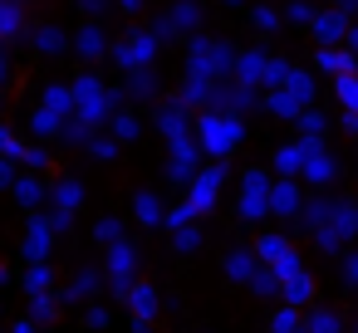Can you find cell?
Masks as SVG:
<instances>
[{
  "label": "cell",
  "instance_id": "obj_1",
  "mask_svg": "<svg viewBox=\"0 0 358 333\" xmlns=\"http://www.w3.org/2000/svg\"><path fill=\"white\" fill-rule=\"evenodd\" d=\"M113 108H118V94H113V89H103V79H99V74L74 79V118H79L84 128L103 123Z\"/></svg>",
  "mask_w": 358,
  "mask_h": 333
},
{
  "label": "cell",
  "instance_id": "obj_2",
  "mask_svg": "<svg viewBox=\"0 0 358 333\" xmlns=\"http://www.w3.org/2000/svg\"><path fill=\"white\" fill-rule=\"evenodd\" d=\"M241 118H231V113H201V123H196V138H201V147L216 157V162H226L231 152H236V142H241Z\"/></svg>",
  "mask_w": 358,
  "mask_h": 333
},
{
  "label": "cell",
  "instance_id": "obj_3",
  "mask_svg": "<svg viewBox=\"0 0 358 333\" xmlns=\"http://www.w3.org/2000/svg\"><path fill=\"white\" fill-rule=\"evenodd\" d=\"M236 50L226 45V40H196L192 45V54H187V74H196V79H216V74H236Z\"/></svg>",
  "mask_w": 358,
  "mask_h": 333
},
{
  "label": "cell",
  "instance_id": "obj_4",
  "mask_svg": "<svg viewBox=\"0 0 358 333\" xmlns=\"http://www.w3.org/2000/svg\"><path fill=\"white\" fill-rule=\"evenodd\" d=\"M270 177H265V167H250L245 177H241V201H236V211L245 216V221H265V211H270Z\"/></svg>",
  "mask_w": 358,
  "mask_h": 333
},
{
  "label": "cell",
  "instance_id": "obj_5",
  "mask_svg": "<svg viewBox=\"0 0 358 333\" xmlns=\"http://www.w3.org/2000/svg\"><path fill=\"white\" fill-rule=\"evenodd\" d=\"M255 255H260V265H270L280 279H289V274L304 269V265H299V250H294L285 235H255Z\"/></svg>",
  "mask_w": 358,
  "mask_h": 333
},
{
  "label": "cell",
  "instance_id": "obj_6",
  "mask_svg": "<svg viewBox=\"0 0 358 333\" xmlns=\"http://www.w3.org/2000/svg\"><path fill=\"white\" fill-rule=\"evenodd\" d=\"M353 235H358V206H353V201H338V206H334V216L314 230V240H319L324 250H338V245H343V240H353Z\"/></svg>",
  "mask_w": 358,
  "mask_h": 333
},
{
  "label": "cell",
  "instance_id": "obj_7",
  "mask_svg": "<svg viewBox=\"0 0 358 333\" xmlns=\"http://www.w3.org/2000/svg\"><path fill=\"white\" fill-rule=\"evenodd\" d=\"M152 54H157V35H148V30H133L123 45H113V64L128 69V74H138L143 64H152Z\"/></svg>",
  "mask_w": 358,
  "mask_h": 333
},
{
  "label": "cell",
  "instance_id": "obj_8",
  "mask_svg": "<svg viewBox=\"0 0 358 333\" xmlns=\"http://www.w3.org/2000/svg\"><path fill=\"white\" fill-rule=\"evenodd\" d=\"M221 182H226V167H221V162L206 167V172H196V182L187 186V211H192V216H206V211L216 206V196H221Z\"/></svg>",
  "mask_w": 358,
  "mask_h": 333
},
{
  "label": "cell",
  "instance_id": "obj_9",
  "mask_svg": "<svg viewBox=\"0 0 358 333\" xmlns=\"http://www.w3.org/2000/svg\"><path fill=\"white\" fill-rule=\"evenodd\" d=\"M309 30H314V40H319V50H338V45L348 40V30H353V20H348V15H343V10L334 6V10H319Z\"/></svg>",
  "mask_w": 358,
  "mask_h": 333
},
{
  "label": "cell",
  "instance_id": "obj_10",
  "mask_svg": "<svg viewBox=\"0 0 358 333\" xmlns=\"http://www.w3.org/2000/svg\"><path fill=\"white\" fill-rule=\"evenodd\" d=\"M299 142H304V177H299V182L329 186V182H334V172H338V162L324 152V142H319V138H299Z\"/></svg>",
  "mask_w": 358,
  "mask_h": 333
},
{
  "label": "cell",
  "instance_id": "obj_11",
  "mask_svg": "<svg viewBox=\"0 0 358 333\" xmlns=\"http://www.w3.org/2000/svg\"><path fill=\"white\" fill-rule=\"evenodd\" d=\"M167 177L172 182H196V142L182 133V138H172V157H167Z\"/></svg>",
  "mask_w": 358,
  "mask_h": 333
},
{
  "label": "cell",
  "instance_id": "obj_12",
  "mask_svg": "<svg viewBox=\"0 0 358 333\" xmlns=\"http://www.w3.org/2000/svg\"><path fill=\"white\" fill-rule=\"evenodd\" d=\"M133 265H138L133 245H128V240H123V245H113V250H108V265H103L108 284H113V289H133Z\"/></svg>",
  "mask_w": 358,
  "mask_h": 333
},
{
  "label": "cell",
  "instance_id": "obj_13",
  "mask_svg": "<svg viewBox=\"0 0 358 333\" xmlns=\"http://www.w3.org/2000/svg\"><path fill=\"white\" fill-rule=\"evenodd\" d=\"M50 240H55L50 216H35V221H30V235H25V255H30V265H50Z\"/></svg>",
  "mask_w": 358,
  "mask_h": 333
},
{
  "label": "cell",
  "instance_id": "obj_14",
  "mask_svg": "<svg viewBox=\"0 0 358 333\" xmlns=\"http://www.w3.org/2000/svg\"><path fill=\"white\" fill-rule=\"evenodd\" d=\"M211 103H216L211 113H231V118H236V113H245V108L255 103V94H250V89H241V84H216Z\"/></svg>",
  "mask_w": 358,
  "mask_h": 333
},
{
  "label": "cell",
  "instance_id": "obj_15",
  "mask_svg": "<svg viewBox=\"0 0 358 333\" xmlns=\"http://www.w3.org/2000/svg\"><path fill=\"white\" fill-rule=\"evenodd\" d=\"M314 64H319L324 74H334V79L358 74V54H353V50H314Z\"/></svg>",
  "mask_w": 358,
  "mask_h": 333
},
{
  "label": "cell",
  "instance_id": "obj_16",
  "mask_svg": "<svg viewBox=\"0 0 358 333\" xmlns=\"http://www.w3.org/2000/svg\"><path fill=\"white\" fill-rule=\"evenodd\" d=\"M265 69H270V54H260V50H245V54L236 59V74H231V79H236L241 89H250V84H260V79H265Z\"/></svg>",
  "mask_w": 358,
  "mask_h": 333
},
{
  "label": "cell",
  "instance_id": "obj_17",
  "mask_svg": "<svg viewBox=\"0 0 358 333\" xmlns=\"http://www.w3.org/2000/svg\"><path fill=\"white\" fill-rule=\"evenodd\" d=\"M275 172H280V182H299L304 177V142H285L275 152Z\"/></svg>",
  "mask_w": 358,
  "mask_h": 333
},
{
  "label": "cell",
  "instance_id": "obj_18",
  "mask_svg": "<svg viewBox=\"0 0 358 333\" xmlns=\"http://www.w3.org/2000/svg\"><path fill=\"white\" fill-rule=\"evenodd\" d=\"M270 211L275 216H299L304 206H299V182H275L270 186Z\"/></svg>",
  "mask_w": 358,
  "mask_h": 333
},
{
  "label": "cell",
  "instance_id": "obj_19",
  "mask_svg": "<svg viewBox=\"0 0 358 333\" xmlns=\"http://www.w3.org/2000/svg\"><path fill=\"white\" fill-rule=\"evenodd\" d=\"M201 25V6L196 0H177V6L167 10V20H162V35L167 30H196Z\"/></svg>",
  "mask_w": 358,
  "mask_h": 333
},
{
  "label": "cell",
  "instance_id": "obj_20",
  "mask_svg": "<svg viewBox=\"0 0 358 333\" xmlns=\"http://www.w3.org/2000/svg\"><path fill=\"white\" fill-rule=\"evenodd\" d=\"M265 113H275V118H304L309 108H304L289 89H270V94H265Z\"/></svg>",
  "mask_w": 358,
  "mask_h": 333
},
{
  "label": "cell",
  "instance_id": "obj_21",
  "mask_svg": "<svg viewBox=\"0 0 358 333\" xmlns=\"http://www.w3.org/2000/svg\"><path fill=\"white\" fill-rule=\"evenodd\" d=\"M157 128L167 133V142H172V138H182V133H187V103H182V98H167V103H162V113H157Z\"/></svg>",
  "mask_w": 358,
  "mask_h": 333
},
{
  "label": "cell",
  "instance_id": "obj_22",
  "mask_svg": "<svg viewBox=\"0 0 358 333\" xmlns=\"http://www.w3.org/2000/svg\"><path fill=\"white\" fill-rule=\"evenodd\" d=\"M280 294H285V304L289 309H304L309 299H314V279L299 269V274H289V279H280Z\"/></svg>",
  "mask_w": 358,
  "mask_h": 333
},
{
  "label": "cell",
  "instance_id": "obj_23",
  "mask_svg": "<svg viewBox=\"0 0 358 333\" xmlns=\"http://www.w3.org/2000/svg\"><path fill=\"white\" fill-rule=\"evenodd\" d=\"M40 108H45V113H55V118L64 123V118L74 113V89H69V84H50V89H45V103H40Z\"/></svg>",
  "mask_w": 358,
  "mask_h": 333
},
{
  "label": "cell",
  "instance_id": "obj_24",
  "mask_svg": "<svg viewBox=\"0 0 358 333\" xmlns=\"http://www.w3.org/2000/svg\"><path fill=\"white\" fill-rule=\"evenodd\" d=\"M255 269H260V255H255V250H231V255H226V274H231V279L250 284Z\"/></svg>",
  "mask_w": 358,
  "mask_h": 333
},
{
  "label": "cell",
  "instance_id": "obj_25",
  "mask_svg": "<svg viewBox=\"0 0 358 333\" xmlns=\"http://www.w3.org/2000/svg\"><path fill=\"white\" fill-rule=\"evenodd\" d=\"M133 216H138L143 225H167V216H162V201H157L152 191H138V196H133Z\"/></svg>",
  "mask_w": 358,
  "mask_h": 333
},
{
  "label": "cell",
  "instance_id": "obj_26",
  "mask_svg": "<svg viewBox=\"0 0 358 333\" xmlns=\"http://www.w3.org/2000/svg\"><path fill=\"white\" fill-rule=\"evenodd\" d=\"M128 304H133V318L148 323V318L157 313V289H152V284H133V289H128Z\"/></svg>",
  "mask_w": 358,
  "mask_h": 333
},
{
  "label": "cell",
  "instance_id": "obj_27",
  "mask_svg": "<svg viewBox=\"0 0 358 333\" xmlns=\"http://www.w3.org/2000/svg\"><path fill=\"white\" fill-rule=\"evenodd\" d=\"M280 89H289V94H294V98H299V103H304V108H309V103H314V79H309V74H304V69H289V74H285V84H280Z\"/></svg>",
  "mask_w": 358,
  "mask_h": 333
},
{
  "label": "cell",
  "instance_id": "obj_28",
  "mask_svg": "<svg viewBox=\"0 0 358 333\" xmlns=\"http://www.w3.org/2000/svg\"><path fill=\"white\" fill-rule=\"evenodd\" d=\"M50 284H55V269H50V265H30V269H25V289H30V299L50 294Z\"/></svg>",
  "mask_w": 358,
  "mask_h": 333
},
{
  "label": "cell",
  "instance_id": "obj_29",
  "mask_svg": "<svg viewBox=\"0 0 358 333\" xmlns=\"http://www.w3.org/2000/svg\"><path fill=\"white\" fill-rule=\"evenodd\" d=\"M309 333H343V318L334 313V309H309V323H304Z\"/></svg>",
  "mask_w": 358,
  "mask_h": 333
},
{
  "label": "cell",
  "instance_id": "obj_30",
  "mask_svg": "<svg viewBox=\"0 0 358 333\" xmlns=\"http://www.w3.org/2000/svg\"><path fill=\"white\" fill-rule=\"evenodd\" d=\"M74 45H79V54H84V59H99V54H103V30H99V25H84Z\"/></svg>",
  "mask_w": 358,
  "mask_h": 333
},
{
  "label": "cell",
  "instance_id": "obj_31",
  "mask_svg": "<svg viewBox=\"0 0 358 333\" xmlns=\"http://www.w3.org/2000/svg\"><path fill=\"white\" fill-rule=\"evenodd\" d=\"M216 94V84L211 79H196V74H187L182 79V103H201V98H211Z\"/></svg>",
  "mask_w": 358,
  "mask_h": 333
},
{
  "label": "cell",
  "instance_id": "obj_32",
  "mask_svg": "<svg viewBox=\"0 0 358 333\" xmlns=\"http://www.w3.org/2000/svg\"><path fill=\"white\" fill-rule=\"evenodd\" d=\"M15 196H20V206H40V201H45V182L25 172V177L15 182Z\"/></svg>",
  "mask_w": 358,
  "mask_h": 333
},
{
  "label": "cell",
  "instance_id": "obj_33",
  "mask_svg": "<svg viewBox=\"0 0 358 333\" xmlns=\"http://www.w3.org/2000/svg\"><path fill=\"white\" fill-rule=\"evenodd\" d=\"M79 201H84V186H79V182H59V186H55V206H59V216H69Z\"/></svg>",
  "mask_w": 358,
  "mask_h": 333
},
{
  "label": "cell",
  "instance_id": "obj_34",
  "mask_svg": "<svg viewBox=\"0 0 358 333\" xmlns=\"http://www.w3.org/2000/svg\"><path fill=\"white\" fill-rule=\"evenodd\" d=\"M20 6L15 0H0V40H10V35H20Z\"/></svg>",
  "mask_w": 358,
  "mask_h": 333
},
{
  "label": "cell",
  "instance_id": "obj_35",
  "mask_svg": "<svg viewBox=\"0 0 358 333\" xmlns=\"http://www.w3.org/2000/svg\"><path fill=\"white\" fill-rule=\"evenodd\" d=\"M35 50L59 54V50H64V30H55V25H35Z\"/></svg>",
  "mask_w": 358,
  "mask_h": 333
},
{
  "label": "cell",
  "instance_id": "obj_36",
  "mask_svg": "<svg viewBox=\"0 0 358 333\" xmlns=\"http://www.w3.org/2000/svg\"><path fill=\"white\" fill-rule=\"evenodd\" d=\"M334 94H338V103H343L348 113H358V74H348V79H334Z\"/></svg>",
  "mask_w": 358,
  "mask_h": 333
},
{
  "label": "cell",
  "instance_id": "obj_37",
  "mask_svg": "<svg viewBox=\"0 0 358 333\" xmlns=\"http://www.w3.org/2000/svg\"><path fill=\"white\" fill-rule=\"evenodd\" d=\"M25 152H30V147H25L10 128H0V157H6V162H25Z\"/></svg>",
  "mask_w": 358,
  "mask_h": 333
},
{
  "label": "cell",
  "instance_id": "obj_38",
  "mask_svg": "<svg viewBox=\"0 0 358 333\" xmlns=\"http://www.w3.org/2000/svg\"><path fill=\"white\" fill-rule=\"evenodd\" d=\"M94 235H99V245H108V250H113V245H123V225H118V221H113V216H103V221H99V230H94Z\"/></svg>",
  "mask_w": 358,
  "mask_h": 333
},
{
  "label": "cell",
  "instance_id": "obj_39",
  "mask_svg": "<svg viewBox=\"0 0 358 333\" xmlns=\"http://www.w3.org/2000/svg\"><path fill=\"white\" fill-rule=\"evenodd\" d=\"M270 328H275V333H299V328H304V323H299V309H289V304H285V309L270 318Z\"/></svg>",
  "mask_w": 358,
  "mask_h": 333
},
{
  "label": "cell",
  "instance_id": "obj_40",
  "mask_svg": "<svg viewBox=\"0 0 358 333\" xmlns=\"http://www.w3.org/2000/svg\"><path fill=\"white\" fill-rule=\"evenodd\" d=\"M250 289H255V294H275V289H280V274H275L270 265H260L255 279H250Z\"/></svg>",
  "mask_w": 358,
  "mask_h": 333
},
{
  "label": "cell",
  "instance_id": "obj_41",
  "mask_svg": "<svg viewBox=\"0 0 358 333\" xmlns=\"http://www.w3.org/2000/svg\"><path fill=\"white\" fill-rule=\"evenodd\" d=\"M250 20H255V30H280V10H270V6H255Z\"/></svg>",
  "mask_w": 358,
  "mask_h": 333
},
{
  "label": "cell",
  "instance_id": "obj_42",
  "mask_svg": "<svg viewBox=\"0 0 358 333\" xmlns=\"http://www.w3.org/2000/svg\"><path fill=\"white\" fill-rule=\"evenodd\" d=\"M30 128H35V133H45V138H50V133H59V128H64V123H59V118H55V113H45V108H35V118H30Z\"/></svg>",
  "mask_w": 358,
  "mask_h": 333
},
{
  "label": "cell",
  "instance_id": "obj_43",
  "mask_svg": "<svg viewBox=\"0 0 358 333\" xmlns=\"http://www.w3.org/2000/svg\"><path fill=\"white\" fill-rule=\"evenodd\" d=\"M299 133H304V138H324V113H319V108H309V113L299 118Z\"/></svg>",
  "mask_w": 358,
  "mask_h": 333
},
{
  "label": "cell",
  "instance_id": "obj_44",
  "mask_svg": "<svg viewBox=\"0 0 358 333\" xmlns=\"http://www.w3.org/2000/svg\"><path fill=\"white\" fill-rule=\"evenodd\" d=\"M94 289H99V274H94V269H84V274L69 284V299H84V294H94Z\"/></svg>",
  "mask_w": 358,
  "mask_h": 333
},
{
  "label": "cell",
  "instance_id": "obj_45",
  "mask_svg": "<svg viewBox=\"0 0 358 333\" xmlns=\"http://www.w3.org/2000/svg\"><path fill=\"white\" fill-rule=\"evenodd\" d=\"M152 89H157L152 69H138V74H133V84H128V94H152Z\"/></svg>",
  "mask_w": 358,
  "mask_h": 333
},
{
  "label": "cell",
  "instance_id": "obj_46",
  "mask_svg": "<svg viewBox=\"0 0 358 333\" xmlns=\"http://www.w3.org/2000/svg\"><path fill=\"white\" fill-rule=\"evenodd\" d=\"M172 245H177V250H196V245H201V230H196V225H187V230H177V235H172Z\"/></svg>",
  "mask_w": 358,
  "mask_h": 333
},
{
  "label": "cell",
  "instance_id": "obj_47",
  "mask_svg": "<svg viewBox=\"0 0 358 333\" xmlns=\"http://www.w3.org/2000/svg\"><path fill=\"white\" fill-rule=\"evenodd\" d=\"M285 15H289V20H299V25H314V15H319V10H314V6H304V0H294Z\"/></svg>",
  "mask_w": 358,
  "mask_h": 333
},
{
  "label": "cell",
  "instance_id": "obj_48",
  "mask_svg": "<svg viewBox=\"0 0 358 333\" xmlns=\"http://www.w3.org/2000/svg\"><path fill=\"white\" fill-rule=\"evenodd\" d=\"M113 138H123V142H128V138H138V118H133V113H123V118L113 123Z\"/></svg>",
  "mask_w": 358,
  "mask_h": 333
},
{
  "label": "cell",
  "instance_id": "obj_49",
  "mask_svg": "<svg viewBox=\"0 0 358 333\" xmlns=\"http://www.w3.org/2000/svg\"><path fill=\"white\" fill-rule=\"evenodd\" d=\"M30 309H35V318H55V294H40V299H30Z\"/></svg>",
  "mask_w": 358,
  "mask_h": 333
},
{
  "label": "cell",
  "instance_id": "obj_50",
  "mask_svg": "<svg viewBox=\"0 0 358 333\" xmlns=\"http://www.w3.org/2000/svg\"><path fill=\"white\" fill-rule=\"evenodd\" d=\"M113 147H118L113 138H89V152H94V157H113Z\"/></svg>",
  "mask_w": 358,
  "mask_h": 333
},
{
  "label": "cell",
  "instance_id": "obj_51",
  "mask_svg": "<svg viewBox=\"0 0 358 333\" xmlns=\"http://www.w3.org/2000/svg\"><path fill=\"white\" fill-rule=\"evenodd\" d=\"M45 162H50V152H45V147H30V152H25V162H20V167H30V172H40V167H45Z\"/></svg>",
  "mask_w": 358,
  "mask_h": 333
},
{
  "label": "cell",
  "instance_id": "obj_52",
  "mask_svg": "<svg viewBox=\"0 0 358 333\" xmlns=\"http://www.w3.org/2000/svg\"><path fill=\"white\" fill-rule=\"evenodd\" d=\"M343 274L358 284V250H353V255H343Z\"/></svg>",
  "mask_w": 358,
  "mask_h": 333
},
{
  "label": "cell",
  "instance_id": "obj_53",
  "mask_svg": "<svg viewBox=\"0 0 358 333\" xmlns=\"http://www.w3.org/2000/svg\"><path fill=\"white\" fill-rule=\"evenodd\" d=\"M108 323V309H89V328H103Z\"/></svg>",
  "mask_w": 358,
  "mask_h": 333
},
{
  "label": "cell",
  "instance_id": "obj_54",
  "mask_svg": "<svg viewBox=\"0 0 358 333\" xmlns=\"http://www.w3.org/2000/svg\"><path fill=\"white\" fill-rule=\"evenodd\" d=\"M343 133H353V138H358V113H343Z\"/></svg>",
  "mask_w": 358,
  "mask_h": 333
},
{
  "label": "cell",
  "instance_id": "obj_55",
  "mask_svg": "<svg viewBox=\"0 0 358 333\" xmlns=\"http://www.w3.org/2000/svg\"><path fill=\"white\" fill-rule=\"evenodd\" d=\"M6 79H10V59L0 54V89H6Z\"/></svg>",
  "mask_w": 358,
  "mask_h": 333
},
{
  "label": "cell",
  "instance_id": "obj_56",
  "mask_svg": "<svg viewBox=\"0 0 358 333\" xmlns=\"http://www.w3.org/2000/svg\"><path fill=\"white\" fill-rule=\"evenodd\" d=\"M15 333H35V323H30V318H20V323H15Z\"/></svg>",
  "mask_w": 358,
  "mask_h": 333
},
{
  "label": "cell",
  "instance_id": "obj_57",
  "mask_svg": "<svg viewBox=\"0 0 358 333\" xmlns=\"http://www.w3.org/2000/svg\"><path fill=\"white\" fill-rule=\"evenodd\" d=\"M348 50H353V54H358V25H353V30H348Z\"/></svg>",
  "mask_w": 358,
  "mask_h": 333
},
{
  "label": "cell",
  "instance_id": "obj_58",
  "mask_svg": "<svg viewBox=\"0 0 358 333\" xmlns=\"http://www.w3.org/2000/svg\"><path fill=\"white\" fill-rule=\"evenodd\" d=\"M338 10L348 15V10H358V0H338Z\"/></svg>",
  "mask_w": 358,
  "mask_h": 333
},
{
  "label": "cell",
  "instance_id": "obj_59",
  "mask_svg": "<svg viewBox=\"0 0 358 333\" xmlns=\"http://www.w3.org/2000/svg\"><path fill=\"white\" fill-rule=\"evenodd\" d=\"M118 6H123V10H138V6H143V0H118Z\"/></svg>",
  "mask_w": 358,
  "mask_h": 333
},
{
  "label": "cell",
  "instance_id": "obj_60",
  "mask_svg": "<svg viewBox=\"0 0 358 333\" xmlns=\"http://www.w3.org/2000/svg\"><path fill=\"white\" fill-rule=\"evenodd\" d=\"M84 10H103V0H84Z\"/></svg>",
  "mask_w": 358,
  "mask_h": 333
},
{
  "label": "cell",
  "instance_id": "obj_61",
  "mask_svg": "<svg viewBox=\"0 0 358 333\" xmlns=\"http://www.w3.org/2000/svg\"><path fill=\"white\" fill-rule=\"evenodd\" d=\"M0 279H6V265H0Z\"/></svg>",
  "mask_w": 358,
  "mask_h": 333
},
{
  "label": "cell",
  "instance_id": "obj_62",
  "mask_svg": "<svg viewBox=\"0 0 358 333\" xmlns=\"http://www.w3.org/2000/svg\"><path fill=\"white\" fill-rule=\"evenodd\" d=\"M299 333H309V328H299Z\"/></svg>",
  "mask_w": 358,
  "mask_h": 333
},
{
  "label": "cell",
  "instance_id": "obj_63",
  "mask_svg": "<svg viewBox=\"0 0 358 333\" xmlns=\"http://www.w3.org/2000/svg\"><path fill=\"white\" fill-rule=\"evenodd\" d=\"M231 6H236V0H231Z\"/></svg>",
  "mask_w": 358,
  "mask_h": 333
}]
</instances>
